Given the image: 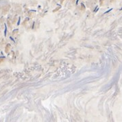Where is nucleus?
I'll return each instance as SVG.
<instances>
[{"instance_id":"1","label":"nucleus","mask_w":122,"mask_h":122,"mask_svg":"<svg viewBox=\"0 0 122 122\" xmlns=\"http://www.w3.org/2000/svg\"><path fill=\"white\" fill-rule=\"evenodd\" d=\"M6 32H7V27H6V25L5 24V30H4V34H5V36H6Z\"/></svg>"},{"instance_id":"2","label":"nucleus","mask_w":122,"mask_h":122,"mask_svg":"<svg viewBox=\"0 0 122 122\" xmlns=\"http://www.w3.org/2000/svg\"><path fill=\"white\" fill-rule=\"evenodd\" d=\"M112 10V8H111V9H110V10H108V11L105 12H104V14H106V13H108V12H111V10Z\"/></svg>"},{"instance_id":"3","label":"nucleus","mask_w":122,"mask_h":122,"mask_svg":"<svg viewBox=\"0 0 122 122\" xmlns=\"http://www.w3.org/2000/svg\"><path fill=\"white\" fill-rule=\"evenodd\" d=\"M19 23H20V18L19 19V21H18V23H17V25H19Z\"/></svg>"},{"instance_id":"4","label":"nucleus","mask_w":122,"mask_h":122,"mask_svg":"<svg viewBox=\"0 0 122 122\" xmlns=\"http://www.w3.org/2000/svg\"><path fill=\"white\" fill-rule=\"evenodd\" d=\"M120 10H122V8H121V9H120Z\"/></svg>"}]
</instances>
